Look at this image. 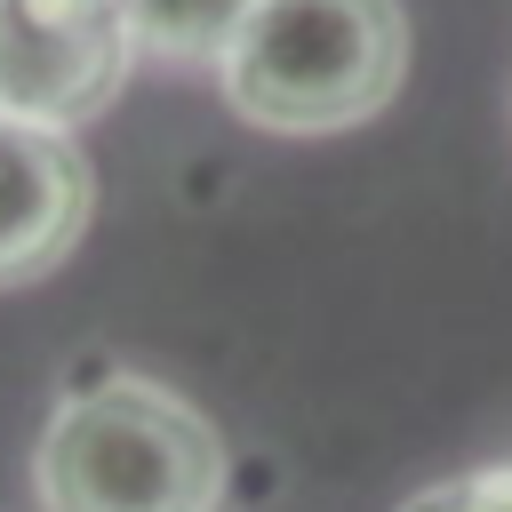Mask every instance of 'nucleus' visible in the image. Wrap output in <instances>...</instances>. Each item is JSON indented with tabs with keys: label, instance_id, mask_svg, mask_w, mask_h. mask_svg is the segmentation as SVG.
Masks as SVG:
<instances>
[{
	"label": "nucleus",
	"instance_id": "nucleus-1",
	"mask_svg": "<svg viewBox=\"0 0 512 512\" xmlns=\"http://www.w3.org/2000/svg\"><path fill=\"white\" fill-rule=\"evenodd\" d=\"M224 472L216 424L152 376H104L56 400L32 448L40 512H216Z\"/></svg>",
	"mask_w": 512,
	"mask_h": 512
},
{
	"label": "nucleus",
	"instance_id": "nucleus-5",
	"mask_svg": "<svg viewBox=\"0 0 512 512\" xmlns=\"http://www.w3.org/2000/svg\"><path fill=\"white\" fill-rule=\"evenodd\" d=\"M256 0H128L136 48L160 64H224Z\"/></svg>",
	"mask_w": 512,
	"mask_h": 512
},
{
	"label": "nucleus",
	"instance_id": "nucleus-6",
	"mask_svg": "<svg viewBox=\"0 0 512 512\" xmlns=\"http://www.w3.org/2000/svg\"><path fill=\"white\" fill-rule=\"evenodd\" d=\"M400 512H512V456L504 464H472L440 488H416Z\"/></svg>",
	"mask_w": 512,
	"mask_h": 512
},
{
	"label": "nucleus",
	"instance_id": "nucleus-3",
	"mask_svg": "<svg viewBox=\"0 0 512 512\" xmlns=\"http://www.w3.org/2000/svg\"><path fill=\"white\" fill-rule=\"evenodd\" d=\"M128 0H0V112L80 128L136 64Z\"/></svg>",
	"mask_w": 512,
	"mask_h": 512
},
{
	"label": "nucleus",
	"instance_id": "nucleus-2",
	"mask_svg": "<svg viewBox=\"0 0 512 512\" xmlns=\"http://www.w3.org/2000/svg\"><path fill=\"white\" fill-rule=\"evenodd\" d=\"M408 72L400 0H256L216 80L264 136H336L392 104Z\"/></svg>",
	"mask_w": 512,
	"mask_h": 512
},
{
	"label": "nucleus",
	"instance_id": "nucleus-4",
	"mask_svg": "<svg viewBox=\"0 0 512 512\" xmlns=\"http://www.w3.org/2000/svg\"><path fill=\"white\" fill-rule=\"evenodd\" d=\"M96 216V176L72 128L0 112V288L56 272Z\"/></svg>",
	"mask_w": 512,
	"mask_h": 512
}]
</instances>
